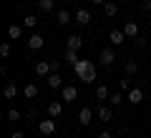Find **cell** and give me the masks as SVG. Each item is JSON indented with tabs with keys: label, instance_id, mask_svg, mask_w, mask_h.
Segmentation results:
<instances>
[{
	"label": "cell",
	"instance_id": "8",
	"mask_svg": "<svg viewBox=\"0 0 151 138\" xmlns=\"http://www.w3.org/2000/svg\"><path fill=\"white\" fill-rule=\"evenodd\" d=\"M45 111H48L50 118H60V116H63V101H50Z\"/></svg>",
	"mask_w": 151,
	"mask_h": 138
},
{
	"label": "cell",
	"instance_id": "4",
	"mask_svg": "<svg viewBox=\"0 0 151 138\" xmlns=\"http://www.w3.org/2000/svg\"><path fill=\"white\" fill-rule=\"evenodd\" d=\"M108 43H111V45H121V43H126L124 28H113V30L108 33Z\"/></svg>",
	"mask_w": 151,
	"mask_h": 138
},
{
	"label": "cell",
	"instance_id": "31",
	"mask_svg": "<svg viewBox=\"0 0 151 138\" xmlns=\"http://www.w3.org/2000/svg\"><path fill=\"white\" fill-rule=\"evenodd\" d=\"M131 88H134V85H131V83H129V80H121V93H129V90H131Z\"/></svg>",
	"mask_w": 151,
	"mask_h": 138
},
{
	"label": "cell",
	"instance_id": "36",
	"mask_svg": "<svg viewBox=\"0 0 151 138\" xmlns=\"http://www.w3.org/2000/svg\"><path fill=\"white\" fill-rule=\"evenodd\" d=\"M93 5H103V3H106V0H91Z\"/></svg>",
	"mask_w": 151,
	"mask_h": 138
},
{
	"label": "cell",
	"instance_id": "28",
	"mask_svg": "<svg viewBox=\"0 0 151 138\" xmlns=\"http://www.w3.org/2000/svg\"><path fill=\"white\" fill-rule=\"evenodd\" d=\"M60 68H63V60H50V70L53 73H60Z\"/></svg>",
	"mask_w": 151,
	"mask_h": 138
},
{
	"label": "cell",
	"instance_id": "22",
	"mask_svg": "<svg viewBox=\"0 0 151 138\" xmlns=\"http://www.w3.org/2000/svg\"><path fill=\"white\" fill-rule=\"evenodd\" d=\"M96 98H98V101H108V98H111V93H108V88L103 83L96 85Z\"/></svg>",
	"mask_w": 151,
	"mask_h": 138
},
{
	"label": "cell",
	"instance_id": "2",
	"mask_svg": "<svg viewBox=\"0 0 151 138\" xmlns=\"http://www.w3.org/2000/svg\"><path fill=\"white\" fill-rule=\"evenodd\" d=\"M98 63H101L103 68H111V65L116 63V53H113L111 48H103L101 53H98Z\"/></svg>",
	"mask_w": 151,
	"mask_h": 138
},
{
	"label": "cell",
	"instance_id": "13",
	"mask_svg": "<svg viewBox=\"0 0 151 138\" xmlns=\"http://www.w3.org/2000/svg\"><path fill=\"white\" fill-rule=\"evenodd\" d=\"M81 45H83V38L81 35H76V33H73V35L65 38V48H68V50H81Z\"/></svg>",
	"mask_w": 151,
	"mask_h": 138
},
{
	"label": "cell",
	"instance_id": "15",
	"mask_svg": "<svg viewBox=\"0 0 151 138\" xmlns=\"http://www.w3.org/2000/svg\"><path fill=\"white\" fill-rule=\"evenodd\" d=\"M78 60H81V58H78V50H68V48L63 50V63H65V65L76 68V63H78Z\"/></svg>",
	"mask_w": 151,
	"mask_h": 138
},
{
	"label": "cell",
	"instance_id": "1",
	"mask_svg": "<svg viewBox=\"0 0 151 138\" xmlns=\"http://www.w3.org/2000/svg\"><path fill=\"white\" fill-rule=\"evenodd\" d=\"M76 78L81 80V83H93L96 80V63L93 60H78L73 68Z\"/></svg>",
	"mask_w": 151,
	"mask_h": 138
},
{
	"label": "cell",
	"instance_id": "16",
	"mask_svg": "<svg viewBox=\"0 0 151 138\" xmlns=\"http://www.w3.org/2000/svg\"><path fill=\"white\" fill-rule=\"evenodd\" d=\"M45 83H48V88H63V78H60V73H50L48 78H45Z\"/></svg>",
	"mask_w": 151,
	"mask_h": 138
},
{
	"label": "cell",
	"instance_id": "33",
	"mask_svg": "<svg viewBox=\"0 0 151 138\" xmlns=\"http://www.w3.org/2000/svg\"><path fill=\"white\" fill-rule=\"evenodd\" d=\"M134 40H136V45H139V48H144V45H146V38H144V35H139V38H134Z\"/></svg>",
	"mask_w": 151,
	"mask_h": 138
},
{
	"label": "cell",
	"instance_id": "9",
	"mask_svg": "<svg viewBox=\"0 0 151 138\" xmlns=\"http://www.w3.org/2000/svg\"><path fill=\"white\" fill-rule=\"evenodd\" d=\"M60 98H63V103L65 101H76V98H78V88H76V85H63V88H60Z\"/></svg>",
	"mask_w": 151,
	"mask_h": 138
},
{
	"label": "cell",
	"instance_id": "35",
	"mask_svg": "<svg viewBox=\"0 0 151 138\" xmlns=\"http://www.w3.org/2000/svg\"><path fill=\"white\" fill-rule=\"evenodd\" d=\"M10 138H25V136H23L20 131H15V133H13V136H10Z\"/></svg>",
	"mask_w": 151,
	"mask_h": 138
},
{
	"label": "cell",
	"instance_id": "3",
	"mask_svg": "<svg viewBox=\"0 0 151 138\" xmlns=\"http://www.w3.org/2000/svg\"><path fill=\"white\" fill-rule=\"evenodd\" d=\"M38 131H40V136H53V133H55V118L38 121Z\"/></svg>",
	"mask_w": 151,
	"mask_h": 138
},
{
	"label": "cell",
	"instance_id": "29",
	"mask_svg": "<svg viewBox=\"0 0 151 138\" xmlns=\"http://www.w3.org/2000/svg\"><path fill=\"white\" fill-rule=\"evenodd\" d=\"M25 118H28V121H33V123H35L38 118H40V113H38L35 108H33V111H28V113H25Z\"/></svg>",
	"mask_w": 151,
	"mask_h": 138
},
{
	"label": "cell",
	"instance_id": "23",
	"mask_svg": "<svg viewBox=\"0 0 151 138\" xmlns=\"http://www.w3.org/2000/svg\"><path fill=\"white\" fill-rule=\"evenodd\" d=\"M124 73L126 75H136L139 73V63H136V60H126L124 63Z\"/></svg>",
	"mask_w": 151,
	"mask_h": 138
},
{
	"label": "cell",
	"instance_id": "34",
	"mask_svg": "<svg viewBox=\"0 0 151 138\" xmlns=\"http://www.w3.org/2000/svg\"><path fill=\"white\" fill-rule=\"evenodd\" d=\"M96 138H113V133H111V131H101Z\"/></svg>",
	"mask_w": 151,
	"mask_h": 138
},
{
	"label": "cell",
	"instance_id": "20",
	"mask_svg": "<svg viewBox=\"0 0 151 138\" xmlns=\"http://www.w3.org/2000/svg\"><path fill=\"white\" fill-rule=\"evenodd\" d=\"M55 8V0H38V10L40 13H53Z\"/></svg>",
	"mask_w": 151,
	"mask_h": 138
},
{
	"label": "cell",
	"instance_id": "26",
	"mask_svg": "<svg viewBox=\"0 0 151 138\" xmlns=\"http://www.w3.org/2000/svg\"><path fill=\"white\" fill-rule=\"evenodd\" d=\"M35 15H25V18H23V28H35Z\"/></svg>",
	"mask_w": 151,
	"mask_h": 138
},
{
	"label": "cell",
	"instance_id": "24",
	"mask_svg": "<svg viewBox=\"0 0 151 138\" xmlns=\"http://www.w3.org/2000/svg\"><path fill=\"white\" fill-rule=\"evenodd\" d=\"M126 101V93H113L111 98H108V103H111V108H119L121 103Z\"/></svg>",
	"mask_w": 151,
	"mask_h": 138
},
{
	"label": "cell",
	"instance_id": "19",
	"mask_svg": "<svg viewBox=\"0 0 151 138\" xmlns=\"http://www.w3.org/2000/svg\"><path fill=\"white\" fill-rule=\"evenodd\" d=\"M8 38H10V40H18V38H23V25L13 23V25L8 28Z\"/></svg>",
	"mask_w": 151,
	"mask_h": 138
},
{
	"label": "cell",
	"instance_id": "6",
	"mask_svg": "<svg viewBox=\"0 0 151 138\" xmlns=\"http://www.w3.org/2000/svg\"><path fill=\"white\" fill-rule=\"evenodd\" d=\"M93 116H96V113H93V108H81V113H78V123H81V126L83 128H86V126H91V123H93Z\"/></svg>",
	"mask_w": 151,
	"mask_h": 138
},
{
	"label": "cell",
	"instance_id": "32",
	"mask_svg": "<svg viewBox=\"0 0 151 138\" xmlns=\"http://www.w3.org/2000/svg\"><path fill=\"white\" fill-rule=\"evenodd\" d=\"M141 8H144V13H149V15H151V0H144V3H141Z\"/></svg>",
	"mask_w": 151,
	"mask_h": 138
},
{
	"label": "cell",
	"instance_id": "5",
	"mask_svg": "<svg viewBox=\"0 0 151 138\" xmlns=\"http://www.w3.org/2000/svg\"><path fill=\"white\" fill-rule=\"evenodd\" d=\"M53 73L50 70V60H38L35 63V78H48Z\"/></svg>",
	"mask_w": 151,
	"mask_h": 138
},
{
	"label": "cell",
	"instance_id": "25",
	"mask_svg": "<svg viewBox=\"0 0 151 138\" xmlns=\"http://www.w3.org/2000/svg\"><path fill=\"white\" fill-rule=\"evenodd\" d=\"M119 13V3H103V15H116Z\"/></svg>",
	"mask_w": 151,
	"mask_h": 138
},
{
	"label": "cell",
	"instance_id": "18",
	"mask_svg": "<svg viewBox=\"0 0 151 138\" xmlns=\"http://www.w3.org/2000/svg\"><path fill=\"white\" fill-rule=\"evenodd\" d=\"M70 20H73V15H70L68 10H58L55 13V23H58V25H68Z\"/></svg>",
	"mask_w": 151,
	"mask_h": 138
},
{
	"label": "cell",
	"instance_id": "10",
	"mask_svg": "<svg viewBox=\"0 0 151 138\" xmlns=\"http://www.w3.org/2000/svg\"><path fill=\"white\" fill-rule=\"evenodd\" d=\"M124 33H126V38H131V40L139 38V23L136 20H126L124 23Z\"/></svg>",
	"mask_w": 151,
	"mask_h": 138
},
{
	"label": "cell",
	"instance_id": "30",
	"mask_svg": "<svg viewBox=\"0 0 151 138\" xmlns=\"http://www.w3.org/2000/svg\"><path fill=\"white\" fill-rule=\"evenodd\" d=\"M8 118H10V121H18V118H20V111H18V108H10V111H8Z\"/></svg>",
	"mask_w": 151,
	"mask_h": 138
},
{
	"label": "cell",
	"instance_id": "11",
	"mask_svg": "<svg viewBox=\"0 0 151 138\" xmlns=\"http://www.w3.org/2000/svg\"><path fill=\"white\" fill-rule=\"evenodd\" d=\"M43 45H45V38H43V35H38V33H33V35L28 38V48H30V50H40Z\"/></svg>",
	"mask_w": 151,
	"mask_h": 138
},
{
	"label": "cell",
	"instance_id": "14",
	"mask_svg": "<svg viewBox=\"0 0 151 138\" xmlns=\"http://www.w3.org/2000/svg\"><path fill=\"white\" fill-rule=\"evenodd\" d=\"M73 20L78 23V25H88V23H91L93 18H91V13H88L86 8H81V10H76V15H73Z\"/></svg>",
	"mask_w": 151,
	"mask_h": 138
},
{
	"label": "cell",
	"instance_id": "21",
	"mask_svg": "<svg viewBox=\"0 0 151 138\" xmlns=\"http://www.w3.org/2000/svg\"><path fill=\"white\" fill-rule=\"evenodd\" d=\"M3 96H5L8 101H13V98L18 96V85H15V83H8L5 88H3Z\"/></svg>",
	"mask_w": 151,
	"mask_h": 138
},
{
	"label": "cell",
	"instance_id": "27",
	"mask_svg": "<svg viewBox=\"0 0 151 138\" xmlns=\"http://www.w3.org/2000/svg\"><path fill=\"white\" fill-rule=\"evenodd\" d=\"M10 55V43H0V58H8Z\"/></svg>",
	"mask_w": 151,
	"mask_h": 138
},
{
	"label": "cell",
	"instance_id": "17",
	"mask_svg": "<svg viewBox=\"0 0 151 138\" xmlns=\"http://www.w3.org/2000/svg\"><path fill=\"white\" fill-rule=\"evenodd\" d=\"M38 93H40V90H38V85H35V83H28L25 88H23V96H25L28 101H33V98H38Z\"/></svg>",
	"mask_w": 151,
	"mask_h": 138
},
{
	"label": "cell",
	"instance_id": "12",
	"mask_svg": "<svg viewBox=\"0 0 151 138\" xmlns=\"http://www.w3.org/2000/svg\"><path fill=\"white\" fill-rule=\"evenodd\" d=\"M96 118H98L101 123H108V121L113 118V108H111V106H101V108L96 111Z\"/></svg>",
	"mask_w": 151,
	"mask_h": 138
},
{
	"label": "cell",
	"instance_id": "7",
	"mask_svg": "<svg viewBox=\"0 0 151 138\" xmlns=\"http://www.w3.org/2000/svg\"><path fill=\"white\" fill-rule=\"evenodd\" d=\"M126 101H129V103H134V106H139V103L144 101V90H141L139 85H134V88H131L129 93H126Z\"/></svg>",
	"mask_w": 151,
	"mask_h": 138
}]
</instances>
